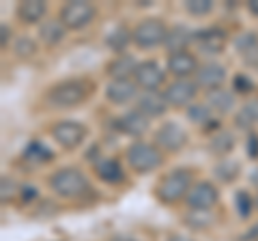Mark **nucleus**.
<instances>
[{
    "label": "nucleus",
    "mask_w": 258,
    "mask_h": 241,
    "mask_svg": "<svg viewBox=\"0 0 258 241\" xmlns=\"http://www.w3.org/2000/svg\"><path fill=\"white\" fill-rule=\"evenodd\" d=\"M136 67H138V63H136L134 56L120 54L112 63H108V76L112 80H123V78H129V76L134 78Z\"/></svg>",
    "instance_id": "obj_21"
},
{
    "label": "nucleus",
    "mask_w": 258,
    "mask_h": 241,
    "mask_svg": "<svg viewBox=\"0 0 258 241\" xmlns=\"http://www.w3.org/2000/svg\"><path fill=\"white\" fill-rule=\"evenodd\" d=\"M194 39H196V33H191L185 26H174L170 28V33H168V39H166V47L172 52H185L187 50V45L194 43Z\"/></svg>",
    "instance_id": "obj_22"
},
{
    "label": "nucleus",
    "mask_w": 258,
    "mask_h": 241,
    "mask_svg": "<svg viewBox=\"0 0 258 241\" xmlns=\"http://www.w3.org/2000/svg\"><path fill=\"white\" fill-rule=\"evenodd\" d=\"M15 186H13V181L11 179H7V176H3V200H7V196H11L13 194V190Z\"/></svg>",
    "instance_id": "obj_36"
},
{
    "label": "nucleus",
    "mask_w": 258,
    "mask_h": 241,
    "mask_svg": "<svg viewBox=\"0 0 258 241\" xmlns=\"http://www.w3.org/2000/svg\"><path fill=\"white\" fill-rule=\"evenodd\" d=\"M194 43L198 45V50L207 54V56H217L226 50V43H228V35L224 33L222 28L211 26V28H205V30H198Z\"/></svg>",
    "instance_id": "obj_12"
},
{
    "label": "nucleus",
    "mask_w": 258,
    "mask_h": 241,
    "mask_svg": "<svg viewBox=\"0 0 258 241\" xmlns=\"http://www.w3.org/2000/svg\"><path fill=\"white\" fill-rule=\"evenodd\" d=\"M24 157L26 159H32V162H37V164H47V162H52L54 155H52V151L45 147L43 142H39V140H32L26 151H24Z\"/></svg>",
    "instance_id": "obj_28"
},
{
    "label": "nucleus",
    "mask_w": 258,
    "mask_h": 241,
    "mask_svg": "<svg viewBox=\"0 0 258 241\" xmlns=\"http://www.w3.org/2000/svg\"><path fill=\"white\" fill-rule=\"evenodd\" d=\"M45 13H47V5L41 3V0H24L15 9V15H18L22 24H39L45 18Z\"/></svg>",
    "instance_id": "obj_19"
},
{
    "label": "nucleus",
    "mask_w": 258,
    "mask_h": 241,
    "mask_svg": "<svg viewBox=\"0 0 258 241\" xmlns=\"http://www.w3.org/2000/svg\"><path fill=\"white\" fill-rule=\"evenodd\" d=\"M155 144L161 151H168V153H176L181 151L185 144H187V134L181 125H176L174 120H168L155 132Z\"/></svg>",
    "instance_id": "obj_10"
},
{
    "label": "nucleus",
    "mask_w": 258,
    "mask_h": 241,
    "mask_svg": "<svg viewBox=\"0 0 258 241\" xmlns=\"http://www.w3.org/2000/svg\"><path fill=\"white\" fill-rule=\"evenodd\" d=\"M138 108L144 116H149V118H155V116H161L164 112L168 110V101L164 97V93H142L140 97H138Z\"/></svg>",
    "instance_id": "obj_18"
},
{
    "label": "nucleus",
    "mask_w": 258,
    "mask_h": 241,
    "mask_svg": "<svg viewBox=\"0 0 258 241\" xmlns=\"http://www.w3.org/2000/svg\"><path fill=\"white\" fill-rule=\"evenodd\" d=\"M252 183H254V186H258V170L252 174Z\"/></svg>",
    "instance_id": "obj_41"
},
{
    "label": "nucleus",
    "mask_w": 258,
    "mask_h": 241,
    "mask_svg": "<svg viewBox=\"0 0 258 241\" xmlns=\"http://www.w3.org/2000/svg\"><path fill=\"white\" fill-rule=\"evenodd\" d=\"M198 58L191 52H172L168 56L166 69L168 74H172L176 80H189V76H196L198 71Z\"/></svg>",
    "instance_id": "obj_14"
},
{
    "label": "nucleus",
    "mask_w": 258,
    "mask_h": 241,
    "mask_svg": "<svg viewBox=\"0 0 258 241\" xmlns=\"http://www.w3.org/2000/svg\"><path fill=\"white\" fill-rule=\"evenodd\" d=\"M247 153L252 159L258 157V136L256 134H249V138H247Z\"/></svg>",
    "instance_id": "obj_35"
},
{
    "label": "nucleus",
    "mask_w": 258,
    "mask_h": 241,
    "mask_svg": "<svg viewBox=\"0 0 258 241\" xmlns=\"http://www.w3.org/2000/svg\"><path fill=\"white\" fill-rule=\"evenodd\" d=\"M194 188L191 183V170L187 168H174L168 174H164L161 179L155 183V196L159 203L164 205H174L179 200L187 198L189 190Z\"/></svg>",
    "instance_id": "obj_1"
},
{
    "label": "nucleus",
    "mask_w": 258,
    "mask_h": 241,
    "mask_svg": "<svg viewBox=\"0 0 258 241\" xmlns=\"http://www.w3.org/2000/svg\"><path fill=\"white\" fill-rule=\"evenodd\" d=\"M114 125H116L118 132H123L127 136H134V138H140V136L147 134V130H149V116H144L142 112L136 108V110L125 112L123 116H118L114 120Z\"/></svg>",
    "instance_id": "obj_16"
},
{
    "label": "nucleus",
    "mask_w": 258,
    "mask_h": 241,
    "mask_svg": "<svg viewBox=\"0 0 258 241\" xmlns=\"http://www.w3.org/2000/svg\"><path fill=\"white\" fill-rule=\"evenodd\" d=\"M86 134L88 130L82 123H78V120H58L52 127V138L67 151L78 149L86 140Z\"/></svg>",
    "instance_id": "obj_8"
},
{
    "label": "nucleus",
    "mask_w": 258,
    "mask_h": 241,
    "mask_svg": "<svg viewBox=\"0 0 258 241\" xmlns=\"http://www.w3.org/2000/svg\"><path fill=\"white\" fill-rule=\"evenodd\" d=\"M249 9H252V11H256V13H258V3H249Z\"/></svg>",
    "instance_id": "obj_42"
},
{
    "label": "nucleus",
    "mask_w": 258,
    "mask_h": 241,
    "mask_svg": "<svg viewBox=\"0 0 258 241\" xmlns=\"http://www.w3.org/2000/svg\"><path fill=\"white\" fill-rule=\"evenodd\" d=\"M185 11L194 18H203L213 11V0H187L185 3Z\"/></svg>",
    "instance_id": "obj_31"
},
{
    "label": "nucleus",
    "mask_w": 258,
    "mask_h": 241,
    "mask_svg": "<svg viewBox=\"0 0 258 241\" xmlns=\"http://www.w3.org/2000/svg\"><path fill=\"white\" fill-rule=\"evenodd\" d=\"M217 200H220V192H217V188L213 183L211 181H198V183H194V188L189 190L185 203H187L189 211L209 213L217 205Z\"/></svg>",
    "instance_id": "obj_7"
},
{
    "label": "nucleus",
    "mask_w": 258,
    "mask_h": 241,
    "mask_svg": "<svg viewBox=\"0 0 258 241\" xmlns=\"http://www.w3.org/2000/svg\"><path fill=\"white\" fill-rule=\"evenodd\" d=\"M129 41H132V33H129L125 26L112 28V33H110L108 39H106L108 47H110V50H114V52H123L125 47L129 45Z\"/></svg>",
    "instance_id": "obj_29"
},
{
    "label": "nucleus",
    "mask_w": 258,
    "mask_h": 241,
    "mask_svg": "<svg viewBox=\"0 0 258 241\" xmlns=\"http://www.w3.org/2000/svg\"><path fill=\"white\" fill-rule=\"evenodd\" d=\"M235 45L239 54L245 58L249 65H258V35L256 33H243L235 39Z\"/></svg>",
    "instance_id": "obj_24"
},
{
    "label": "nucleus",
    "mask_w": 258,
    "mask_h": 241,
    "mask_svg": "<svg viewBox=\"0 0 258 241\" xmlns=\"http://www.w3.org/2000/svg\"><path fill=\"white\" fill-rule=\"evenodd\" d=\"M50 188L56 196H60L64 200H76L80 196H84L86 192H91V183H88V176L80 168L67 166L56 170L50 176Z\"/></svg>",
    "instance_id": "obj_2"
},
{
    "label": "nucleus",
    "mask_w": 258,
    "mask_h": 241,
    "mask_svg": "<svg viewBox=\"0 0 258 241\" xmlns=\"http://www.w3.org/2000/svg\"><path fill=\"white\" fill-rule=\"evenodd\" d=\"M194 82L198 84V88H205L207 93L215 91V88H222V84L226 82V67L215 61H209L198 67L196 76H194Z\"/></svg>",
    "instance_id": "obj_13"
},
{
    "label": "nucleus",
    "mask_w": 258,
    "mask_h": 241,
    "mask_svg": "<svg viewBox=\"0 0 258 241\" xmlns=\"http://www.w3.org/2000/svg\"><path fill=\"white\" fill-rule=\"evenodd\" d=\"M168 241H194V239H189V237H183V235H172Z\"/></svg>",
    "instance_id": "obj_39"
},
{
    "label": "nucleus",
    "mask_w": 258,
    "mask_h": 241,
    "mask_svg": "<svg viewBox=\"0 0 258 241\" xmlns=\"http://www.w3.org/2000/svg\"><path fill=\"white\" fill-rule=\"evenodd\" d=\"M136 95H138V84L134 82V78L110 80V84L106 86V97H108V101L116 103V106L129 103L132 99H136Z\"/></svg>",
    "instance_id": "obj_15"
},
{
    "label": "nucleus",
    "mask_w": 258,
    "mask_h": 241,
    "mask_svg": "<svg viewBox=\"0 0 258 241\" xmlns=\"http://www.w3.org/2000/svg\"><path fill=\"white\" fill-rule=\"evenodd\" d=\"M64 33H67V28H64V24L58 18L45 20L41 26H39V37H41V41L47 45H58L64 39Z\"/></svg>",
    "instance_id": "obj_23"
},
{
    "label": "nucleus",
    "mask_w": 258,
    "mask_h": 241,
    "mask_svg": "<svg viewBox=\"0 0 258 241\" xmlns=\"http://www.w3.org/2000/svg\"><path fill=\"white\" fill-rule=\"evenodd\" d=\"M95 174L99 176L103 183H108V186H118V183L125 181L123 166H120V162H118V159H114V157L99 159V162L95 164Z\"/></svg>",
    "instance_id": "obj_17"
},
{
    "label": "nucleus",
    "mask_w": 258,
    "mask_h": 241,
    "mask_svg": "<svg viewBox=\"0 0 258 241\" xmlns=\"http://www.w3.org/2000/svg\"><path fill=\"white\" fill-rule=\"evenodd\" d=\"M0 33H3V37H0V45L7 47V43L11 41V30H9V26H7V24H3V26H0Z\"/></svg>",
    "instance_id": "obj_37"
},
{
    "label": "nucleus",
    "mask_w": 258,
    "mask_h": 241,
    "mask_svg": "<svg viewBox=\"0 0 258 241\" xmlns=\"http://www.w3.org/2000/svg\"><path fill=\"white\" fill-rule=\"evenodd\" d=\"M110 241H134V239H129V237H114V239H110Z\"/></svg>",
    "instance_id": "obj_40"
},
{
    "label": "nucleus",
    "mask_w": 258,
    "mask_h": 241,
    "mask_svg": "<svg viewBox=\"0 0 258 241\" xmlns=\"http://www.w3.org/2000/svg\"><path fill=\"white\" fill-rule=\"evenodd\" d=\"M232 149H235V136H232V132L220 130L211 136V140H209V151L217 157L226 159V155H228Z\"/></svg>",
    "instance_id": "obj_25"
},
{
    "label": "nucleus",
    "mask_w": 258,
    "mask_h": 241,
    "mask_svg": "<svg viewBox=\"0 0 258 241\" xmlns=\"http://www.w3.org/2000/svg\"><path fill=\"white\" fill-rule=\"evenodd\" d=\"M235 205H237V209H239V215H241V218H247V215L252 213L254 200H252V196H249V192L239 190L237 194H235Z\"/></svg>",
    "instance_id": "obj_33"
},
{
    "label": "nucleus",
    "mask_w": 258,
    "mask_h": 241,
    "mask_svg": "<svg viewBox=\"0 0 258 241\" xmlns=\"http://www.w3.org/2000/svg\"><path fill=\"white\" fill-rule=\"evenodd\" d=\"M88 93H91V84L86 80H62V82L54 84L47 91L45 101L52 108H76L80 103H84Z\"/></svg>",
    "instance_id": "obj_3"
},
{
    "label": "nucleus",
    "mask_w": 258,
    "mask_h": 241,
    "mask_svg": "<svg viewBox=\"0 0 258 241\" xmlns=\"http://www.w3.org/2000/svg\"><path fill=\"white\" fill-rule=\"evenodd\" d=\"M198 93V84L194 80H174L164 88V97L170 108H189Z\"/></svg>",
    "instance_id": "obj_11"
},
{
    "label": "nucleus",
    "mask_w": 258,
    "mask_h": 241,
    "mask_svg": "<svg viewBox=\"0 0 258 241\" xmlns=\"http://www.w3.org/2000/svg\"><path fill=\"white\" fill-rule=\"evenodd\" d=\"M256 207H258V196H256Z\"/></svg>",
    "instance_id": "obj_43"
},
{
    "label": "nucleus",
    "mask_w": 258,
    "mask_h": 241,
    "mask_svg": "<svg viewBox=\"0 0 258 241\" xmlns=\"http://www.w3.org/2000/svg\"><path fill=\"white\" fill-rule=\"evenodd\" d=\"M232 88H235L237 93H241V95H245V93H249L254 88V82L249 80L247 76H243V74H239V76H235V82H232Z\"/></svg>",
    "instance_id": "obj_34"
},
{
    "label": "nucleus",
    "mask_w": 258,
    "mask_h": 241,
    "mask_svg": "<svg viewBox=\"0 0 258 241\" xmlns=\"http://www.w3.org/2000/svg\"><path fill=\"white\" fill-rule=\"evenodd\" d=\"M97 9L95 5L86 3V0H71L60 9L58 20L64 24L67 30H82L95 20Z\"/></svg>",
    "instance_id": "obj_6"
},
{
    "label": "nucleus",
    "mask_w": 258,
    "mask_h": 241,
    "mask_svg": "<svg viewBox=\"0 0 258 241\" xmlns=\"http://www.w3.org/2000/svg\"><path fill=\"white\" fill-rule=\"evenodd\" d=\"M207 106L213 112L220 114H228L235 108V93H230L228 88H215V91L207 93Z\"/></svg>",
    "instance_id": "obj_20"
},
{
    "label": "nucleus",
    "mask_w": 258,
    "mask_h": 241,
    "mask_svg": "<svg viewBox=\"0 0 258 241\" xmlns=\"http://www.w3.org/2000/svg\"><path fill=\"white\" fill-rule=\"evenodd\" d=\"M168 33L170 30L159 18H147L132 30V43L140 50H153V47L166 43Z\"/></svg>",
    "instance_id": "obj_5"
},
{
    "label": "nucleus",
    "mask_w": 258,
    "mask_h": 241,
    "mask_svg": "<svg viewBox=\"0 0 258 241\" xmlns=\"http://www.w3.org/2000/svg\"><path fill=\"white\" fill-rule=\"evenodd\" d=\"M13 52L20 56V58H30V56L37 54V43L32 41L30 37H20L13 45Z\"/></svg>",
    "instance_id": "obj_32"
},
{
    "label": "nucleus",
    "mask_w": 258,
    "mask_h": 241,
    "mask_svg": "<svg viewBox=\"0 0 258 241\" xmlns=\"http://www.w3.org/2000/svg\"><path fill=\"white\" fill-rule=\"evenodd\" d=\"M35 196H37V190L35 188H24L22 190V200H24V203H28V200L35 198Z\"/></svg>",
    "instance_id": "obj_38"
},
{
    "label": "nucleus",
    "mask_w": 258,
    "mask_h": 241,
    "mask_svg": "<svg viewBox=\"0 0 258 241\" xmlns=\"http://www.w3.org/2000/svg\"><path fill=\"white\" fill-rule=\"evenodd\" d=\"M134 82L138 84V88H142L144 93H155L166 82V71L161 69L155 61L138 63L136 74H134Z\"/></svg>",
    "instance_id": "obj_9"
},
{
    "label": "nucleus",
    "mask_w": 258,
    "mask_h": 241,
    "mask_svg": "<svg viewBox=\"0 0 258 241\" xmlns=\"http://www.w3.org/2000/svg\"><path fill=\"white\" fill-rule=\"evenodd\" d=\"M125 159L129 168L138 174H147L153 172L164 164V151L153 142H144V140H136L127 147L125 151Z\"/></svg>",
    "instance_id": "obj_4"
},
{
    "label": "nucleus",
    "mask_w": 258,
    "mask_h": 241,
    "mask_svg": "<svg viewBox=\"0 0 258 241\" xmlns=\"http://www.w3.org/2000/svg\"><path fill=\"white\" fill-rule=\"evenodd\" d=\"M187 118L200 127H211L209 123H213V110L207 103H191L187 108Z\"/></svg>",
    "instance_id": "obj_27"
},
{
    "label": "nucleus",
    "mask_w": 258,
    "mask_h": 241,
    "mask_svg": "<svg viewBox=\"0 0 258 241\" xmlns=\"http://www.w3.org/2000/svg\"><path fill=\"white\" fill-rule=\"evenodd\" d=\"M215 174H217V179L224 181V183L235 181L237 174H239V164L232 162V159H222V162L215 166Z\"/></svg>",
    "instance_id": "obj_30"
},
{
    "label": "nucleus",
    "mask_w": 258,
    "mask_h": 241,
    "mask_svg": "<svg viewBox=\"0 0 258 241\" xmlns=\"http://www.w3.org/2000/svg\"><path fill=\"white\" fill-rule=\"evenodd\" d=\"M256 123H258V97L245 101L235 116V125L239 130H252Z\"/></svg>",
    "instance_id": "obj_26"
}]
</instances>
